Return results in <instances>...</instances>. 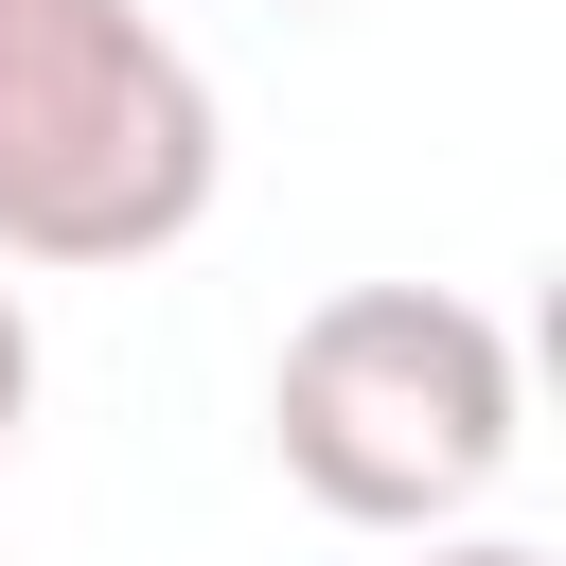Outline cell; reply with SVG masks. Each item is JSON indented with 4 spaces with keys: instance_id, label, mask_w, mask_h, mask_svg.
Masks as SVG:
<instances>
[{
    "instance_id": "cell-1",
    "label": "cell",
    "mask_w": 566,
    "mask_h": 566,
    "mask_svg": "<svg viewBox=\"0 0 566 566\" xmlns=\"http://www.w3.org/2000/svg\"><path fill=\"white\" fill-rule=\"evenodd\" d=\"M513 424H531L513 318L460 301V283H336L265 354V460L336 531H389V548L460 531L513 478Z\"/></svg>"
},
{
    "instance_id": "cell-2",
    "label": "cell",
    "mask_w": 566,
    "mask_h": 566,
    "mask_svg": "<svg viewBox=\"0 0 566 566\" xmlns=\"http://www.w3.org/2000/svg\"><path fill=\"white\" fill-rule=\"evenodd\" d=\"M230 124L177 18L0 0V265H159L212 230Z\"/></svg>"
},
{
    "instance_id": "cell-3",
    "label": "cell",
    "mask_w": 566,
    "mask_h": 566,
    "mask_svg": "<svg viewBox=\"0 0 566 566\" xmlns=\"http://www.w3.org/2000/svg\"><path fill=\"white\" fill-rule=\"evenodd\" d=\"M18 424H35V301L0 283V460H18Z\"/></svg>"
},
{
    "instance_id": "cell-4",
    "label": "cell",
    "mask_w": 566,
    "mask_h": 566,
    "mask_svg": "<svg viewBox=\"0 0 566 566\" xmlns=\"http://www.w3.org/2000/svg\"><path fill=\"white\" fill-rule=\"evenodd\" d=\"M407 566H548V548H531V531H424Z\"/></svg>"
},
{
    "instance_id": "cell-5",
    "label": "cell",
    "mask_w": 566,
    "mask_h": 566,
    "mask_svg": "<svg viewBox=\"0 0 566 566\" xmlns=\"http://www.w3.org/2000/svg\"><path fill=\"white\" fill-rule=\"evenodd\" d=\"M265 18H318V0H265Z\"/></svg>"
}]
</instances>
